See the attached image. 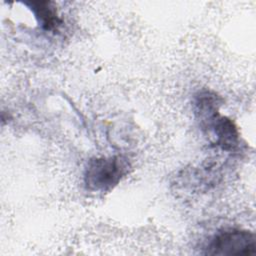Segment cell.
<instances>
[{
  "instance_id": "1",
  "label": "cell",
  "mask_w": 256,
  "mask_h": 256,
  "mask_svg": "<svg viewBox=\"0 0 256 256\" xmlns=\"http://www.w3.org/2000/svg\"><path fill=\"white\" fill-rule=\"evenodd\" d=\"M128 169V161L121 156L93 158L85 169V186L94 192L109 191L127 174Z\"/></svg>"
},
{
  "instance_id": "4",
  "label": "cell",
  "mask_w": 256,
  "mask_h": 256,
  "mask_svg": "<svg viewBox=\"0 0 256 256\" xmlns=\"http://www.w3.org/2000/svg\"><path fill=\"white\" fill-rule=\"evenodd\" d=\"M34 13L39 25L45 31H54L60 25V18L52 2L38 1L26 3Z\"/></svg>"
},
{
  "instance_id": "3",
  "label": "cell",
  "mask_w": 256,
  "mask_h": 256,
  "mask_svg": "<svg viewBox=\"0 0 256 256\" xmlns=\"http://www.w3.org/2000/svg\"><path fill=\"white\" fill-rule=\"evenodd\" d=\"M201 125L213 138L214 144L223 150L234 149L239 140V133L233 121L219 114V110L200 119Z\"/></svg>"
},
{
  "instance_id": "2",
  "label": "cell",
  "mask_w": 256,
  "mask_h": 256,
  "mask_svg": "<svg viewBox=\"0 0 256 256\" xmlns=\"http://www.w3.org/2000/svg\"><path fill=\"white\" fill-rule=\"evenodd\" d=\"M256 251L254 233L248 230L231 229L217 233L205 248V254L219 256H247Z\"/></svg>"
}]
</instances>
